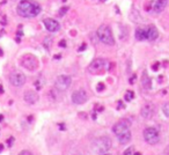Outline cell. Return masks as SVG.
Here are the masks:
<instances>
[{"label": "cell", "mask_w": 169, "mask_h": 155, "mask_svg": "<svg viewBox=\"0 0 169 155\" xmlns=\"http://www.w3.org/2000/svg\"><path fill=\"white\" fill-rule=\"evenodd\" d=\"M41 11H42L41 6L33 0H21L16 7L18 14L22 18H27V19L37 16L41 13Z\"/></svg>", "instance_id": "1"}, {"label": "cell", "mask_w": 169, "mask_h": 155, "mask_svg": "<svg viewBox=\"0 0 169 155\" xmlns=\"http://www.w3.org/2000/svg\"><path fill=\"white\" fill-rule=\"evenodd\" d=\"M132 152H133V147H129L124 152V155H132Z\"/></svg>", "instance_id": "24"}, {"label": "cell", "mask_w": 169, "mask_h": 155, "mask_svg": "<svg viewBox=\"0 0 169 155\" xmlns=\"http://www.w3.org/2000/svg\"><path fill=\"white\" fill-rule=\"evenodd\" d=\"M21 65L28 71H35L38 67V60L34 54H24L21 58Z\"/></svg>", "instance_id": "4"}, {"label": "cell", "mask_w": 169, "mask_h": 155, "mask_svg": "<svg viewBox=\"0 0 169 155\" xmlns=\"http://www.w3.org/2000/svg\"><path fill=\"white\" fill-rule=\"evenodd\" d=\"M141 85L144 88H146V89H151L152 88V79H151L147 72H144L142 73V76H141Z\"/></svg>", "instance_id": "17"}, {"label": "cell", "mask_w": 169, "mask_h": 155, "mask_svg": "<svg viewBox=\"0 0 169 155\" xmlns=\"http://www.w3.org/2000/svg\"><path fill=\"white\" fill-rule=\"evenodd\" d=\"M159 66H160V64H159V63H155V64H153V66H152V70H153V71H158Z\"/></svg>", "instance_id": "25"}, {"label": "cell", "mask_w": 169, "mask_h": 155, "mask_svg": "<svg viewBox=\"0 0 169 155\" xmlns=\"http://www.w3.org/2000/svg\"><path fill=\"white\" fill-rule=\"evenodd\" d=\"M136 38H137L138 41H145V39H147L146 30L142 29V28H138V29L136 30Z\"/></svg>", "instance_id": "18"}, {"label": "cell", "mask_w": 169, "mask_h": 155, "mask_svg": "<svg viewBox=\"0 0 169 155\" xmlns=\"http://www.w3.org/2000/svg\"><path fill=\"white\" fill-rule=\"evenodd\" d=\"M19 155H33L29 151H22V152H20Z\"/></svg>", "instance_id": "26"}, {"label": "cell", "mask_w": 169, "mask_h": 155, "mask_svg": "<svg viewBox=\"0 0 169 155\" xmlns=\"http://www.w3.org/2000/svg\"><path fill=\"white\" fill-rule=\"evenodd\" d=\"M110 148H111V140L109 137H100L93 142V149L99 154H105Z\"/></svg>", "instance_id": "2"}, {"label": "cell", "mask_w": 169, "mask_h": 155, "mask_svg": "<svg viewBox=\"0 0 169 155\" xmlns=\"http://www.w3.org/2000/svg\"><path fill=\"white\" fill-rule=\"evenodd\" d=\"M118 137V142L120 145H126L127 142H130L131 141V132L130 130H127V131H125L124 133H122V134H119Z\"/></svg>", "instance_id": "16"}, {"label": "cell", "mask_w": 169, "mask_h": 155, "mask_svg": "<svg viewBox=\"0 0 169 155\" xmlns=\"http://www.w3.org/2000/svg\"><path fill=\"white\" fill-rule=\"evenodd\" d=\"M96 117H97V116H96V114H93V119H96Z\"/></svg>", "instance_id": "36"}, {"label": "cell", "mask_w": 169, "mask_h": 155, "mask_svg": "<svg viewBox=\"0 0 169 155\" xmlns=\"http://www.w3.org/2000/svg\"><path fill=\"white\" fill-rule=\"evenodd\" d=\"M96 36L99 37V39L103 44H107V45H114L115 44V39L112 36L111 29L108 26H101L96 31Z\"/></svg>", "instance_id": "3"}, {"label": "cell", "mask_w": 169, "mask_h": 155, "mask_svg": "<svg viewBox=\"0 0 169 155\" xmlns=\"http://www.w3.org/2000/svg\"><path fill=\"white\" fill-rule=\"evenodd\" d=\"M168 4V0H152L151 1V7L155 13H161Z\"/></svg>", "instance_id": "13"}, {"label": "cell", "mask_w": 169, "mask_h": 155, "mask_svg": "<svg viewBox=\"0 0 169 155\" xmlns=\"http://www.w3.org/2000/svg\"><path fill=\"white\" fill-rule=\"evenodd\" d=\"M86 48H87V45H86V44H82V45L79 48V50H78V51H84V50H86Z\"/></svg>", "instance_id": "30"}, {"label": "cell", "mask_w": 169, "mask_h": 155, "mask_svg": "<svg viewBox=\"0 0 169 155\" xmlns=\"http://www.w3.org/2000/svg\"><path fill=\"white\" fill-rule=\"evenodd\" d=\"M3 121H4V116H3V115H0V123H1Z\"/></svg>", "instance_id": "34"}, {"label": "cell", "mask_w": 169, "mask_h": 155, "mask_svg": "<svg viewBox=\"0 0 169 155\" xmlns=\"http://www.w3.org/2000/svg\"><path fill=\"white\" fill-rule=\"evenodd\" d=\"M135 155H141V154H140L139 152H137V153H135Z\"/></svg>", "instance_id": "37"}, {"label": "cell", "mask_w": 169, "mask_h": 155, "mask_svg": "<svg viewBox=\"0 0 169 155\" xmlns=\"http://www.w3.org/2000/svg\"><path fill=\"white\" fill-rule=\"evenodd\" d=\"M3 149H4V145H0V153L3 152Z\"/></svg>", "instance_id": "33"}, {"label": "cell", "mask_w": 169, "mask_h": 155, "mask_svg": "<svg viewBox=\"0 0 169 155\" xmlns=\"http://www.w3.org/2000/svg\"><path fill=\"white\" fill-rule=\"evenodd\" d=\"M144 138H145L147 144H150V145H155L160 141L159 131L156 129H154V127H147V129L144 131Z\"/></svg>", "instance_id": "5"}, {"label": "cell", "mask_w": 169, "mask_h": 155, "mask_svg": "<svg viewBox=\"0 0 169 155\" xmlns=\"http://www.w3.org/2000/svg\"><path fill=\"white\" fill-rule=\"evenodd\" d=\"M162 110H163V114L169 118V103H166L165 106H163V109Z\"/></svg>", "instance_id": "21"}, {"label": "cell", "mask_w": 169, "mask_h": 155, "mask_svg": "<svg viewBox=\"0 0 169 155\" xmlns=\"http://www.w3.org/2000/svg\"><path fill=\"white\" fill-rule=\"evenodd\" d=\"M146 33H147V39H150V41H155V39L159 37V31L158 29L155 28V26L148 27Z\"/></svg>", "instance_id": "15"}, {"label": "cell", "mask_w": 169, "mask_h": 155, "mask_svg": "<svg viewBox=\"0 0 169 155\" xmlns=\"http://www.w3.org/2000/svg\"><path fill=\"white\" fill-rule=\"evenodd\" d=\"M155 111H156V108H155V106H154L153 103H146L141 108L140 114H141V116L145 119H150V118H152L155 115Z\"/></svg>", "instance_id": "11"}, {"label": "cell", "mask_w": 169, "mask_h": 155, "mask_svg": "<svg viewBox=\"0 0 169 155\" xmlns=\"http://www.w3.org/2000/svg\"><path fill=\"white\" fill-rule=\"evenodd\" d=\"M67 11H69V7H63V8H60V11H59V16H64L67 13Z\"/></svg>", "instance_id": "23"}, {"label": "cell", "mask_w": 169, "mask_h": 155, "mask_svg": "<svg viewBox=\"0 0 169 155\" xmlns=\"http://www.w3.org/2000/svg\"><path fill=\"white\" fill-rule=\"evenodd\" d=\"M135 97V93L133 91H131V90H129V91H126V94H125V101H131L132 98Z\"/></svg>", "instance_id": "20"}, {"label": "cell", "mask_w": 169, "mask_h": 155, "mask_svg": "<svg viewBox=\"0 0 169 155\" xmlns=\"http://www.w3.org/2000/svg\"><path fill=\"white\" fill-rule=\"evenodd\" d=\"M3 93H4V89H3V87L0 86V94H3Z\"/></svg>", "instance_id": "35"}, {"label": "cell", "mask_w": 169, "mask_h": 155, "mask_svg": "<svg viewBox=\"0 0 169 155\" xmlns=\"http://www.w3.org/2000/svg\"><path fill=\"white\" fill-rule=\"evenodd\" d=\"M136 79H137V75H136V74H133V76H132V78L130 79V83H131V85H133V83H135Z\"/></svg>", "instance_id": "28"}, {"label": "cell", "mask_w": 169, "mask_h": 155, "mask_svg": "<svg viewBox=\"0 0 169 155\" xmlns=\"http://www.w3.org/2000/svg\"><path fill=\"white\" fill-rule=\"evenodd\" d=\"M59 46H62V48H65V46H66V42L64 41V39H62V41L59 42Z\"/></svg>", "instance_id": "29"}, {"label": "cell", "mask_w": 169, "mask_h": 155, "mask_svg": "<svg viewBox=\"0 0 169 155\" xmlns=\"http://www.w3.org/2000/svg\"><path fill=\"white\" fill-rule=\"evenodd\" d=\"M54 58H56V59H60V58H62V54H56Z\"/></svg>", "instance_id": "32"}, {"label": "cell", "mask_w": 169, "mask_h": 155, "mask_svg": "<svg viewBox=\"0 0 169 155\" xmlns=\"http://www.w3.org/2000/svg\"><path fill=\"white\" fill-rule=\"evenodd\" d=\"M59 127H60V130H62V131H64V130H65V126H64V124H59Z\"/></svg>", "instance_id": "31"}, {"label": "cell", "mask_w": 169, "mask_h": 155, "mask_svg": "<svg viewBox=\"0 0 169 155\" xmlns=\"http://www.w3.org/2000/svg\"><path fill=\"white\" fill-rule=\"evenodd\" d=\"M101 1H107V0H101Z\"/></svg>", "instance_id": "40"}, {"label": "cell", "mask_w": 169, "mask_h": 155, "mask_svg": "<svg viewBox=\"0 0 169 155\" xmlns=\"http://www.w3.org/2000/svg\"><path fill=\"white\" fill-rule=\"evenodd\" d=\"M105 88V85L103 82H99L97 83V86H96V90L97 91H102Z\"/></svg>", "instance_id": "22"}, {"label": "cell", "mask_w": 169, "mask_h": 155, "mask_svg": "<svg viewBox=\"0 0 169 155\" xmlns=\"http://www.w3.org/2000/svg\"><path fill=\"white\" fill-rule=\"evenodd\" d=\"M43 45H44V48H45L46 50H50L51 45H52V38L51 37L44 38V41H43Z\"/></svg>", "instance_id": "19"}, {"label": "cell", "mask_w": 169, "mask_h": 155, "mask_svg": "<svg viewBox=\"0 0 169 155\" xmlns=\"http://www.w3.org/2000/svg\"><path fill=\"white\" fill-rule=\"evenodd\" d=\"M87 100H88V95L84 89L75 90L72 95V101L75 104H84V102H87Z\"/></svg>", "instance_id": "10"}, {"label": "cell", "mask_w": 169, "mask_h": 155, "mask_svg": "<svg viewBox=\"0 0 169 155\" xmlns=\"http://www.w3.org/2000/svg\"><path fill=\"white\" fill-rule=\"evenodd\" d=\"M102 155H111V154H107V153H105V154H102Z\"/></svg>", "instance_id": "39"}, {"label": "cell", "mask_w": 169, "mask_h": 155, "mask_svg": "<svg viewBox=\"0 0 169 155\" xmlns=\"http://www.w3.org/2000/svg\"><path fill=\"white\" fill-rule=\"evenodd\" d=\"M131 126V121H127V119H123V121H119L118 123H116L114 126H112V132L115 133L116 136H119L124 133L125 131L130 129Z\"/></svg>", "instance_id": "9"}, {"label": "cell", "mask_w": 169, "mask_h": 155, "mask_svg": "<svg viewBox=\"0 0 169 155\" xmlns=\"http://www.w3.org/2000/svg\"><path fill=\"white\" fill-rule=\"evenodd\" d=\"M13 142H14V138H13V137H11V138H9V139L7 140L8 146H12V145H13Z\"/></svg>", "instance_id": "27"}, {"label": "cell", "mask_w": 169, "mask_h": 155, "mask_svg": "<svg viewBox=\"0 0 169 155\" xmlns=\"http://www.w3.org/2000/svg\"><path fill=\"white\" fill-rule=\"evenodd\" d=\"M167 153L169 154V146H168V148H167Z\"/></svg>", "instance_id": "38"}, {"label": "cell", "mask_w": 169, "mask_h": 155, "mask_svg": "<svg viewBox=\"0 0 169 155\" xmlns=\"http://www.w3.org/2000/svg\"><path fill=\"white\" fill-rule=\"evenodd\" d=\"M9 82L14 87H22L26 83V75L21 72H13L9 75Z\"/></svg>", "instance_id": "8"}, {"label": "cell", "mask_w": 169, "mask_h": 155, "mask_svg": "<svg viewBox=\"0 0 169 155\" xmlns=\"http://www.w3.org/2000/svg\"><path fill=\"white\" fill-rule=\"evenodd\" d=\"M43 23H44V27H45L50 33H56V31H58L60 29L59 22L56 21L54 19H44Z\"/></svg>", "instance_id": "12"}, {"label": "cell", "mask_w": 169, "mask_h": 155, "mask_svg": "<svg viewBox=\"0 0 169 155\" xmlns=\"http://www.w3.org/2000/svg\"><path fill=\"white\" fill-rule=\"evenodd\" d=\"M24 101L29 104H35V103L38 101V94L36 93V91H33V90H28L24 93Z\"/></svg>", "instance_id": "14"}, {"label": "cell", "mask_w": 169, "mask_h": 155, "mask_svg": "<svg viewBox=\"0 0 169 155\" xmlns=\"http://www.w3.org/2000/svg\"><path fill=\"white\" fill-rule=\"evenodd\" d=\"M71 83H72V79L69 75H59L56 79L54 82V87L58 91H65L71 87Z\"/></svg>", "instance_id": "6"}, {"label": "cell", "mask_w": 169, "mask_h": 155, "mask_svg": "<svg viewBox=\"0 0 169 155\" xmlns=\"http://www.w3.org/2000/svg\"><path fill=\"white\" fill-rule=\"evenodd\" d=\"M104 68H105V60L97 58L90 63V65L88 66V71L93 74H97V73L102 72Z\"/></svg>", "instance_id": "7"}]
</instances>
